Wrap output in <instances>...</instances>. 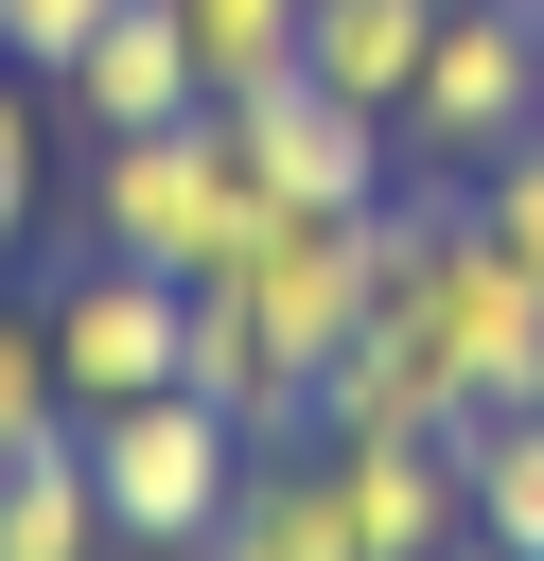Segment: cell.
I'll use <instances>...</instances> for the list:
<instances>
[{
    "label": "cell",
    "instance_id": "cell-1",
    "mask_svg": "<svg viewBox=\"0 0 544 561\" xmlns=\"http://www.w3.org/2000/svg\"><path fill=\"white\" fill-rule=\"evenodd\" d=\"M369 333L439 386V438H456V421L544 403V263L474 210V175L386 193V280H369Z\"/></svg>",
    "mask_w": 544,
    "mask_h": 561
},
{
    "label": "cell",
    "instance_id": "cell-2",
    "mask_svg": "<svg viewBox=\"0 0 544 561\" xmlns=\"http://www.w3.org/2000/svg\"><path fill=\"white\" fill-rule=\"evenodd\" d=\"M88 228H105L123 263H158V280H211V263L263 228V175H246L228 123L193 105V123H140V140L88 158Z\"/></svg>",
    "mask_w": 544,
    "mask_h": 561
},
{
    "label": "cell",
    "instance_id": "cell-3",
    "mask_svg": "<svg viewBox=\"0 0 544 561\" xmlns=\"http://www.w3.org/2000/svg\"><path fill=\"white\" fill-rule=\"evenodd\" d=\"M369 280H386V210H263L193 298H228L281 368H298V403H316V368L351 351V316H369Z\"/></svg>",
    "mask_w": 544,
    "mask_h": 561
},
{
    "label": "cell",
    "instance_id": "cell-4",
    "mask_svg": "<svg viewBox=\"0 0 544 561\" xmlns=\"http://www.w3.org/2000/svg\"><path fill=\"white\" fill-rule=\"evenodd\" d=\"M386 140L439 158V175H491L509 140H544V18H526V0H439V35H421V70H404Z\"/></svg>",
    "mask_w": 544,
    "mask_h": 561
},
{
    "label": "cell",
    "instance_id": "cell-5",
    "mask_svg": "<svg viewBox=\"0 0 544 561\" xmlns=\"http://www.w3.org/2000/svg\"><path fill=\"white\" fill-rule=\"evenodd\" d=\"M70 438H88V491H105V526H123L140 561H193L211 508H228V473H246V421L193 403V386H140V403H105V421H70Z\"/></svg>",
    "mask_w": 544,
    "mask_h": 561
},
{
    "label": "cell",
    "instance_id": "cell-6",
    "mask_svg": "<svg viewBox=\"0 0 544 561\" xmlns=\"http://www.w3.org/2000/svg\"><path fill=\"white\" fill-rule=\"evenodd\" d=\"M211 123H228V158L263 175V210H386V158H404V140H386L369 105H333L316 70H263V88H228Z\"/></svg>",
    "mask_w": 544,
    "mask_h": 561
},
{
    "label": "cell",
    "instance_id": "cell-7",
    "mask_svg": "<svg viewBox=\"0 0 544 561\" xmlns=\"http://www.w3.org/2000/svg\"><path fill=\"white\" fill-rule=\"evenodd\" d=\"M53 316V368H70V421H105V403H140V386H175V351H193V280H158V263H88V280H53L35 298Z\"/></svg>",
    "mask_w": 544,
    "mask_h": 561
},
{
    "label": "cell",
    "instance_id": "cell-8",
    "mask_svg": "<svg viewBox=\"0 0 544 561\" xmlns=\"http://www.w3.org/2000/svg\"><path fill=\"white\" fill-rule=\"evenodd\" d=\"M193 561H369V543H351V491H333L316 438H246V473H228Z\"/></svg>",
    "mask_w": 544,
    "mask_h": 561
},
{
    "label": "cell",
    "instance_id": "cell-9",
    "mask_svg": "<svg viewBox=\"0 0 544 561\" xmlns=\"http://www.w3.org/2000/svg\"><path fill=\"white\" fill-rule=\"evenodd\" d=\"M53 88H70V123H88V140H140V123H193V105H211V70H193L175 0H123V18H105Z\"/></svg>",
    "mask_w": 544,
    "mask_h": 561
},
{
    "label": "cell",
    "instance_id": "cell-10",
    "mask_svg": "<svg viewBox=\"0 0 544 561\" xmlns=\"http://www.w3.org/2000/svg\"><path fill=\"white\" fill-rule=\"evenodd\" d=\"M333 491H351V543L369 561H439L474 543V491H456V438H316Z\"/></svg>",
    "mask_w": 544,
    "mask_h": 561
},
{
    "label": "cell",
    "instance_id": "cell-11",
    "mask_svg": "<svg viewBox=\"0 0 544 561\" xmlns=\"http://www.w3.org/2000/svg\"><path fill=\"white\" fill-rule=\"evenodd\" d=\"M421 35H439V0H316V18H298V70H316L333 105H369V123H386V105H404V70H421Z\"/></svg>",
    "mask_w": 544,
    "mask_h": 561
},
{
    "label": "cell",
    "instance_id": "cell-12",
    "mask_svg": "<svg viewBox=\"0 0 544 561\" xmlns=\"http://www.w3.org/2000/svg\"><path fill=\"white\" fill-rule=\"evenodd\" d=\"M123 526H105V491H88V438H35V456H0V561H105Z\"/></svg>",
    "mask_w": 544,
    "mask_h": 561
},
{
    "label": "cell",
    "instance_id": "cell-13",
    "mask_svg": "<svg viewBox=\"0 0 544 561\" xmlns=\"http://www.w3.org/2000/svg\"><path fill=\"white\" fill-rule=\"evenodd\" d=\"M456 491H474V543L544 561V403H509V421H456Z\"/></svg>",
    "mask_w": 544,
    "mask_h": 561
},
{
    "label": "cell",
    "instance_id": "cell-14",
    "mask_svg": "<svg viewBox=\"0 0 544 561\" xmlns=\"http://www.w3.org/2000/svg\"><path fill=\"white\" fill-rule=\"evenodd\" d=\"M298 18H316V0H175V35H193V70H211V105H228V88H263V70H298Z\"/></svg>",
    "mask_w": 544,
    "mask_h": 561
},
{
    "label": "cell",
    "instance_id": "cell-15",
    "mask_svg": "<svg viewBox=\"0 0 544 561\" xmlns=\"http://www.w3.org/2000/svg\"><path fill=\"white\" fill-rule=\"evenodd\" d=\"M35 438H70V368H53V316L0 298V456H35Z\"/></svg>",
    "mask_w": 544,
    "mask_h": 561
},
{
    "label": "cell",
    "instance_id": "cell-16",
    "mask_svg": "<svg viewBox=\"0 0 544 561\" xmlns=\"http://www.w3.org/2000/svg\"><path fill=\"white\" fill-rule=\"evenodd\" d=\"M105 18H123V0H0V70H70Z\"/></svg>",
    "mask_w": 544,
    "mask_h": 561
},
{
    "label": "cell",
    "instance_id": "cell-17",
    "mask_svg": "<svg viewBox=\"0 0 544 561\" xmlns=\"http://www.w3.org/2000/svg\"><path fill=\"white\" fill-rule=\"evenodd\" d=\"M474 210H491V228H509V245H526V263H544V140H509V158H491V175H474Z\"/></svg>",
    "mask_w": 544,
    "mask_h": 561
},
{
    "label": "cell",
    "instance_id": "cell-18",
    "mask_svg": "<svg viewBox=\"0 0 544 561\" xmlns=\"http://www.w3.org/2000/svg\"><path fill=\"white\" fill-rule=\"evenodd\" d=\"M18 228H35V105L0 88V245H18Z\"/></svg>",
    "mask_w": 544,
    "mask_h": 561
},
{
    "label": "cell",
    "instance_id": "cell-19",
    "mask_svg": "<svg viewBox=\"0 0 544 561\" xmlns=\"http://www.w3.org/2000/svg\"><path fill=\"white\" fill-rule=\"evenodd\" d=\"M439 561H509V543H439Z\"/></svg>",
    "mask_w": 544,
    "mask_h": 561
},
{
    "label": "cell",
    "instance_id": "cell-20",
    "mask_svg": "<svg viewBox=\"0 0 544 561\" xmlns=\"http://www.w3.org/2000/svg\"><path fill=\"white\" fill-rule=\"evenodd\" d=\"M526 18H544V0H526Z\"/></svg>",
    "mask_w": 544,
    "mask_h": 561
}]
</instances>
